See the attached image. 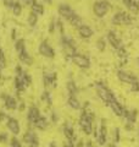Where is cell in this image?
I'll use <instances>...</instances> for the list:
<instances>
[{
  "instance_id": "cell-1",
  "label": "cell",
  "mask_w": 139,
  "mask_h": 147,
  "mask_svg": "<svg viewBox=\"0 0 139 147\" xmlns=\"http://www.w3.org/2000/svg\"><path fill=\"white\" fill-rule=\"evenodd\" d=\"M95 88H96V92H98V96L100 97V99L103 100L105 104L109 105V103L115 98V94L103 84V82H96Z\"/></svg>"
},
{
  "instance_id": "cell-2",
  "label": "cell",
  "mask_w": 139,
  "mask_h": 147,
  "mask_svg": "<svg viewBox=\"0 0 139 147\" xmlns=\"http://www.w3.org/2000/svg\"><path fill=\"white\" fill-rule=\"evenodd\" d=\"M110 3L108 0H98L93 5V11L98 17H104L110 10Z\"/></svg>"
},
{
  "instance_id": "cell-3",
  "label": "cell",
  "mask_w": 139,
  "mask_h": 147,
  "mask_svg": "<svg viewBox=\"0 0 139 147\" xmlns=\"http://www.w3.org/2000/svg\"><path fill=\"white\" fill-rule=\"evenodd\" d=\"M71 60L75 65H77L81 69H88L90 66V60L88 59V57H86V55H83V54H78V53L73 54L71 57Z\"/></svg>"
},
{
  "instance_id": "cell-4",
  "label": "cell",
  "mask_w": 139,
  "mask_h": 147,
  "mask_svg": "<svg viewBox=\"0 0 139 147\" xmlns=\"http://www.w3.org/2000/svg\"><path fill=\"white\" fill-rule=\"evenodd\" d=\"M117 77L121 82H123V84H128V85H133L138 81V77L136 75H133V74H131V72H127L124 70H118L117 71Z\"/></svg>"
},
{
  "instance_id": "cell-5",
  "label": "cell",
  "mask_w": 139,
  "mask_h": 147,
  "mask_svg": "<svg viewBox=\"0 0 139 147\" xmlns=\"http://www.w3.org/2000/svg\"><path fill=\"white\" fill-rule=\"evenodd\" d=\"M62 47L65 49V52L67 53V55L72 57L73 54H76V42L72 38L66 36H62Z\"/></svg>"
},
{
  "instance_id": "cell-6",
  "label": "cell",
  "mask_w": 139,
  "mask_h": 147,
  "mask_svg": "<svg viewBox=\"0 0 139 147\" xmlns=\"http://www.w3.org/2000/svg\"><path fill=\"white\" fill-rule=\"evenodd\" d=\"M131 21V15H128L127 12H117L112 17V24L115 25H129Z\"/></svg>"
},
{
  "instance_id": "cell-7",
  "label": "cell",
  "mask_w": 139,
  "mask_h": 147,
  "mask_svg": "<svg viewBox=\"0 0 139 147\" xmlns=\"http://www.w3.org/2000/svg\"><path fill=\"white\" fill-rule=\"evenodd\" d=\"M40 112L38 107H35V105H31V107L28 108V112H27V120H28V123L31 124V125H34V123L38 120V119L40 118Z\"/></svg>"
},
{
  "instance_id": "cell-8",
  "label": "cell",
  "mask_w": 139,
  "mask_h": 147,
  "mask_svg": "<svg viewBox=\"0 0 139 147\" xmlns=\"http://www.w3.org/2000/svg\"><path fill=\"white\" fill-rule=\"evenodd\" d=\"M39 53L43 55V57L49 58V59H51V58L55 57L54 49L50 47V44L46 42V40H43V42L40 43V45H39Z\"/></svg>"
},
{
  "instance_id": "cell-9",
  "label": "cell",
  "mask_w": 139,
  "mask_h": 147,
  "mask_svg": "<svg viewBox=\"0 0 139 147\" xmlns=\"http://www.w3.org/2000/svg\"><path fill=\"white\" fill-rule=\"evenodd\" d=\"M6 126H7V129H9V130H10L15 136H17V135L21 132L20 123H18V120H17V119H15V118H11V117L9 118L7 121H6Z\"/></svg>"
},
{
  "instance_id": "cell-10",
  "label": "cell",
  "mask_w": 139,
  "mask_h": 147,
  "mask_svg": "<svg viewBox=\"0 0 139 147\" xmlns=\"http://www.w3.org/2000/svg\"><path fill=\"white\" fill-rule=\"evenodd\" d=\"M59 13L61 15V17L66 18V20L68 21L76 12H75V10H73L71 6L67 5V4H61V5L59 6Z\"/></svg>"
},
{
  "instance_id": "cell-11",
  "label": "cell",
  "mask_w": 139,
  "mask_h": 147,
  "mask_svg": "<svg viewBox=\"0 0 139 147\" xmlns=\"http://www.w3.org/2000/svg\"><path fill=\"white\" fill-rule=\"evenodd\" d=\"M109 105H110V108H111V110L114 112L115 115H117V117H123V114H124V108L122 107V104L118 102L116 97L109 103Z\"/></svg>"
},
{
  "instance_id": "cell-12",
  "label": "cell",
  "mask_w": 139,
  "mask_h": 147,
  "mask_svg": "<svg viewBox=\"0 0 139 147\" xmlns=\"http://www.w3.org/2000/svg\"><path fill=\"white\" fill-rule=\"evenodd\" d=\"M108 40L110 42V44L112 45V48L116 49V50H118L121 47H123L121 39L118 38L117 34H116L114 31H109V32H108Z\"/></svg>"
},
{
  "instance_id": "cell-13",
  "label": "cell",
  "mask_w": 139,
  "mask_h": 147,
  "mask_svg": "<svg viewBox=\"0 0 139 147\" xmlns=\"http://www.w3.org/2000/svg\"><path fill=\"white\" fill-rule=\"evenodd\" d=\"M1 97L4 99V104H5L6 109H9V110H15V109L18 108L17 100L13 98V97H11V96H9V94H3Z\"/></svg>"
},
{
  "instance_id": "cell-14",
  "label": "cell",
  "mask_w": 139,
  "mask_h": 147,
  "mask_svg": "<svg viewBox=\"0 0 139 147\" xmlns=\"http://www.w3.org/2000/svg\"><path fill=\"white\" fill-rule=\"evenodd\" d=\"M55 81H56V74H54V72H44V76H43L44 86L53 85L55 87V86H56Z\"/></svg>"
},
{
  "instance_id": "cell-15",
  "label": "cell",
  "mask_w": 139,
  "mask_h": 147,
  "mask_svg": "<svg viewBox=\"0 0 139 147\" xmlns=\"http://www.w3.org/2000/svg\"><path fill=\"white\" fill-rule=\"evenodd\" d=\"M78 33H80V36L82 37V38H84V39H89L90 37L94 34L93 33V30L87 25H82L80 28H78Z\"/></svg>"
},
{
  "instance_id": "cell-16",
  "label": "cell",
  "mask_w": 139,
  "mask_h": 147,
  "mask_svg": "<svg viewBox=\"0 0 139 147\" xmlns=\"http://www.w3.org/2000/svg\"><path fill=\"white\" fill-rule=\"evenodd\" d=\"M63 135L68 141H72L76 144V135H75V131H73L72 126H70L66 124V125L63 126Z\"/></svg>"
},
{
  "instance_id": "cell-17",
  "label": "cell",
  "mask_w": 139,
  "mask_h": 147,
  "mask_svg": "<svg viewBox=\"0 0 139 147\" xmlns=\"http://www.w3.org/2000/svg\"><path fill=\"white\" fill-rule=\"evenodd\" d=\"M18 58H20V60L23 64H27V65H32V63H33V59H32V57L28 54L27 50H23V52H21L20 54H18Z\"/></svg>"
},
{
  "instance_id": "cell-18",
  "label": "cell",
  "mask_w": 139,
  "mask_h": 147,
  "mask_svg": "<svg viewBox=\"0 0 139 147\" xmlns=\"http://www.w3.org/2000/svg\"><path fill=\"white\" fill-rule=\"evenodd\" d=\"M67 104H68L70 108H72V109H75V110L81 109V103H80V100H78L77 97H75V96H70L68 99H67Z\"/></svg>"
},
{
  "instance_id": "cell-19",
  "label": "cell",
  "mask_w": 139,
  "mask_h": 147,
  "mask_svg": "<svg viewBox=\"0 0 139 147\" xmlns=\"http://www.w3.org/2000/svg\"><path fill=\"white\" fill-rule=\"evenodd\" d=\"M37 137H38V136L35 135V132H33L32 130H28L25 135H23V142L27 144V145H29V144H32V142L37 139Z\"/></svg>"
},
{
  "instance_id": "cell-20",
  "label": "cell",
  "mask_w": 139,
  "mask_h": 147,
  "mask_svg": "<svg viewBox=\"0 0 139 147\" xmlns=\"http://www.w3.org/2000/svg\"><path fill=\"white\" fill-rule=\"evenodd\" d=\"M32 12H34L35 15H43L44 12V6L41 5L40 3H38L37 0H34L33 4H32Z\"/></svg>"
},
{
  "instance_id": "cell-21",
  "label": "cell",
  "mask_w": 139,
  "mask_h": 147,
  "mask_svg": "<svg viewBox=\"0 0 139 147\" xmlns=\"http://www.w3.org/2000/svg\"><path fill=\"white\" fill-rule=\"evenodd\" d=\"M34 126L38 129V130H45L48 127V120H46L45 117H40L38 120L34 123Z\"/></svg>"
},
{
  "instance_id": "cell-22",
  "label": "cell",
  "mask_w": 139,
  "mask_h": 147,
  "mask_svg": "<svg viewBox=\"0 0 139 147\" xmlns=\"http://www.w3.org/2000/svg\"><path fill=\"white\" fill-rule=\"evenodd\" d=\"M68 22H70V24H71L73 27H77V28H80V27L83 25V24H82V17L78 15V13H75V15H73V16L68 20Z\"/></svg>"
},
{
  "instance_id": "cell-23",
  "label": "cell",
  "mask_w": 139,
  "mask_h": 147,
  "mask_svg": "<svg viewBox=\"0 0 139 147\" xmlns=\"http://www.w3.org/2000/svg\"><path fill=\"white\" fill-rule=\"evenodd\" d=\"M66 88L68 91L70 96H75V97H76V94L78 93V87H77V85L75 84V82H73V81H68L67 85H66Z\"/></svg>"
},
{
  "instance_id": "cell-24",
  "label": "cell",
  "mask_w": 139,
  "mask_h": 147,
  "mask_svg": "<svg viewBox=\"0 0 139 147\" xmlns=\"http://www.w3.org/2000/svg\"><path fill=\"white\" fill-rule=\"evenodd\" d=\"M127 9L131 11V13L136 15V13L139 12V1H137V0H132V1L127 5Z\"/></svg>"
},
{
  "instance_id": "cell-25",
  "label": "cell",
  "mask_w": 139,
  "mask_h": 147,
  "mask_svg": "<svg viewBox=\"0 0 139 147\" xmlns=\"http://www.w3.org/2000/svg\"><path fill=\"white\" fill-rule=\"evenodd\" d=\"M15 49L16 52L20 54L21 52H23V50H26V44H25V40L23 39H17L16 43H15Z\"/></svg>"
},
{
  "instance_id": "cell-26",
  "label": "cell",
  "mask_w": 139,
  "mask_h": 147,
  "mask_svg": "<svg viewBox=\"0 0 139 147\" xmlns=\"http://www.w3.org/2000/svg\"><path fill=\"white\" fill-rule=\"evenodd\" d=\"M18 77H21V80L23 82V85H25V87H28L31 84H32V77L29 76V74H27V72H23L21 76H18Z\"/></svg>"
},
{
  "instance_id": "cell-27",
  "label": "cell",
  "mask_w": 139,
  "mask_h": 147,
  "mask_svg": "<svg viewBox=\"0 0 139 147\" xmlns=\"http://www.w3.org/2000/svg\"><path fill=\"white\" fill-rule=\"evenodd\" d=\"M37 22H38V15H35L34 12H31L28 15V25L31 27H34L37 25Z\"/></svg>"
},
{
  "instance_id": "cell-28",
  "label": "cell",
  "mask_w": 139,
  "mask_h": 147,
  "mask_svg": "<svg viewBox=\"0 0 139 147\" xmlns=\"http://www.w3.org/2000/svg\"><path fill=\"white\" fill-rule=\"evenodd\" d=\"M117 54H118V58L120 59H122V61L123 63H126L127 61V57H128V53H127V50L124 49V47H121L118 50H117Z\"/></svg>"
},
{
  "instance_id": "cell-29",
  "label": "cell",
  "mask_w": 139,
  "mask_h": 147,
  "mask_svg": "<svg viewBox=\"0 0 139 147\" xmlns=\"http://www.w3.org/2000/svg\"><path fill=\"white\" fill-rule=\"evenodd\" d=\"M12 12H13V15H16V16H20L21 15V12H22V5H21L20 3L15 1V4H13V6H12Z\"/></svg>"
},
{
  "instance_id": "cell-30",
  "label": "cell",
  "mask_w": 139,
  "mask_h": 147,
  "mask_svg": "<svg viewBox=\"0 0 139 147\" xmlns=\"http://www.w3.org/2000/svg\"><path fill=\"white\" fill-rule=\"evenodd\" d=\"M6 66V59H5V54H4V50L0 48V70H3L4 67Z\"/></svg>"
},
{
  "instance_id": "cell-31",
  "label": "cell",
  "mask_w": 139,
  "mask_h": 147,
  "mask_svg": "<svg viewBox=\"0 0 139 147\" xmlns=\"http://www.w3.org/2000/svg\"><path fill=\"white\" fill-rule=\"evenodd\" d=\"M41 100H44V102L48 104V105H51L53 100H51V97H50V93L49 92H44L43 94H41Z\"/></svg>"
},
{
  "instance_id": "cell-32",
  "label": "cell",
  "mask_w": 139,
  "mask_h": 147,
  "mask_svg": "<svg viewBox=\"0 0 139 147\" xmlns=\"http://www.w3.org/2000/svg\"><path fill=\"white\" fill-rule=\"evenodd\" d=\"M96 142H98L99 146H104L106 144V135H103V134H98V136H96Z\"/></svg>"
},
{
  "instance_id": "cell-33",
  "label": "cell",
  "mask_w": 139,
  "mask_h": 147,
  "mask_svg": "<svg viewBox=\"0 0 139 147\" xmlns=\"http://www.w3.org/2000/svg\"><path fill=\"white\" fill-rule=\"evenodd\" d=\"M118 141H120V129L116 127L112 134V144H117Z\"/></svg>"
},
{
  "instance_id": "cell-34",
  "label": "cell",
  "mask_w": 139,
  "mask_h": 147,
  "mask_svg": "<svg viewBox=\"0 0 139 147\" xmlns=\"http://www.w3.org/2000/svg\"><path fill=\"white\" fill-rule=\"evenodd\" d=\"M96 47H98V49L100 50V52H103V50L105 49V40L104 38H99L98 42H96Z\"/></svg>"
},
{
  "instance_id": "cell-35",
  "label": "cell",
  "mask_w": 139,
  "mask_h": 147,
  "mask_svg": "<svg viewBox=\"0 0 139 147\" xmlns=\"http://www.w3.org/2000/svg\"><path fill=\"white\" fill-rule=\"evenodd\" d=\"M10 145H11V147H22L21 142L18 141L16 137H12V139H11V142H10Z\"/></svg>"
},
{
  "instance_id": "cell-36",
  "label": "cell",
  "mask_w": 139,
  "mask_h": 147,
  "mask_svg": "<svg viewBox=\"0 0 139 147\" xmlns=\"http://www.w3.org/2000/svg\"><path fill=\"white\" fill-rule=\"evenodd\" d=\"M7 139H9V136L6 132H0V144H5Z\"/></svg>"
},
{
  "instance_id": "cell-37",
  "label": "cell",
  "mask_w": 139,
  "mask_h": 147,
  "mask_svg": "<svg viewBox=\"0 0 139 147\" xmlns=\"http://www.w3.org/2000/svg\"><path fill=\"white\" fill-rule=\"evenodd\" d=\"M10 118V117H7L6 115V113H4V112H0V123H4V121H7V119Z\"/></svg>"
},
{
  "instance_id": "cell-38",
  "label": "cell",
  "mask_w": 139,
  "mask_h": 147,
  "mask_svg": "<svg viewBox=\"0 0 139 147\" xmlns=\"http://www.w3.org/2000/svg\"><path fill=\"white\" fill-rule=\"evenodd\" d=\"M132 87H131V90L133 91V92H139V81H137L136 84H133V85H131Z\"/></svg>"
},
{
  "instance_id": "cell-39",
  "label": "cell",
  "mask_w": 139,
  "mask_h": 147,
  "mask_svg": "<svg viewBox=\"0 0 139 147\" xmlns=\"http://www.w3.org/2000/svg\"><path fill=\"white\" fill-rule=\"evenodd\" d=\"M4 4H5V6L12 9V6H13V4H15V1H13V0H5V1H4Z\"/></svg>"
},
{
  "instance_id": "cell-40",
  "label": "cell",
  "mask_w": 139,
  "mask_h": 147,
  "mask_svg": "<svg viewBox=\"0 0 139 147\" xmlns=\"http://www.w3.org/2000/svg\"><path fill=\"white\" fill-rule=\"evenodd\" d=\"M63 147H76V144L75 142H72V141H66V142H63Z\"/></svg>"
},
{
  "instance_id": "cell-41",
  "label": "cell",
  "mask_w": 139,
  "mask_h": 147,
  "mask_svg": "<svg viewBox=\"0 0 139 147\" xmlns=\"http://www.w3.org/2000/svg\"><path fill=\"white\" fill-rule=\"evenodd\" d=\"M28 147H39V140H38V137H37V139L33 142H32V144H29Z\"/></svg>"
},
{
  "instance_id": "cell-42",
  "label": "cell",
  "mask_w": 139,
  "mask_h": 147,
  "mask_svg": "<svg viewBox=\"0 0 139 147\" xmlns=\"http://www.w3.org/2000/svg\"><path fill=\"white\" fill-rule=\"evenodd\" d=\"M21 1H22L23 5H32L34 0H21Z\"/></svg>"
},
{
  "instance_id": "cell-43",
  "label": "cell",
  "mask_w": 139,
  "mask_h": 147,
  "mask_svg": "<svg viewBox=\"0 0 139 147\" xmlns=\"http://www.w3.org/2000/svg\"><path fill=\"white\" fill-rule=\"evenodd\" d=\"M49 31H50V32H54V31H55V21H54V20L51 21V24H50V27H49Z\"/></svg>"
},
{
  "instance_id": "cell-44",
  "label": "cell",
  "mask_w": 139,
  "mask_h": 147,
  "mask_svg": "<svg viewBox=\"0 0 139 147\" xmlns=\"http://www.w3.org/2000/svg\"><path fill=\"white\" fill-rule=\"evenodd\" d=\"M51 119H53V121H54V123H56V121H57V119H59V117H57V114H56V113H55V112H54V113L51 114Z\"/></svg>"
},
{
  "instance_id": "cell-45",
  "label": "cell",
  "mask_w": 139,
  "mask_h": 147,
  "mask_svg": "<svg viewBox=\"0 0 139 147\" xmlns=\"http://www.w3.org/2000/svg\"><path fill=\"white\" fill-rule=\"evenodd\" d=\"M86 147H94V145H93L92 141H87L86 142Z\"/></svg>"
},
{
  "instance_id": "cell-46",
  "label": "cell",
  "mask_w": 139,
  "mask_h": 147,
  "mask_svg": "<svg viewBox=\"0 0 139 147\" xmlns=\"http://www.w3.org/2000/svg\"><path fill=\"white\" fill-rule=\"evenodd\" d=\"M83 145H84V144H83V141H78V144H77L76 147H83Z\"/></svg>"
},
{
  "instance_id": "cell-47",
  "label": "cell",
  "mask_w": 139,
  "mask_h": 147,
  "mask_svg": "<svg viewBox=\"0 0 139 147\" xmlns=\"http://www.w3.org/2000/svg\"><path fill=\"white\" fill-rule=\"evenodd\" d=\"M122 1H123V4H124V5H126V6H127V5H128V4H129V3H131V1H132V0H122Z\"/></svg>"
},
{
  "instance_id": "cell-48",
  "label": "cell",
  "mask_w": 139,
  "mask_h": 147,
  "mask_svg": "<svg viewBox=\"0 0 139 147\" xmlns=\"http://www.w3.org/2000/svg\"><path fill=\"white\" fill-rule=\"evenodd\" d=\"M50 147H56V144H55V141H54V142H50Z\"/></svg>"
},
{
  "instance_id": "cell-49",
  "label": "cell",
  "mask_w": 139,
  "mask_h": 147,
  "mask_svg": "<svg viewBox=\"0 0 139 147\" xmlns=\"http://www.w3.org/2000/svg\"><path fill=\"white\" fill-rule=\"evenodd\" d=\"M45 4H51V0H43Z\"/></svg>"
},
{
  "instance_id": "cell-50",
  "label": "cell",
  "mask_w": 139,
  "mask_h": 147,
  "mask_svg": "<svg viewBox=\"0 0 139 147\" xmlns=\"http://www.w3.org/2000/svg\"><path fill=\"white\" fill-rule=\"evenodd\" d=\"M109 147H115V144H111V145H110Z\"/></svg>"
},
{
  "instance_id": "cell-51",
  "label": "cell",
  "mask_w": 139,
  "mask_h": 147,
  "mask_svg": "<svg viewBox=\"0 0 139 147\" xmlns=\"http://www.w3.org/2000/svg\"><path fill=\"white\" fill-rule=\"evenodd\" d=\"M94 147H96V146H94Z\"/></svg>"
}]
</instances>
